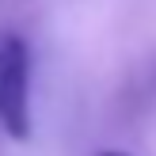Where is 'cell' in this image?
I'll use <instances>...</instances> for the list:
<instances>
[{
	"label": "cell",
	"instance_id": "1",
	"mask_svg": "<svg viewBox=\"0 0 156 156\" xmlns=\"http://www.w3.org/2000/svg\"><path fill=\"white\" fill-rule=\"evenodd\" d=\"M0 126L8 137H30V50L19 34L0 38Z\"/></svg>",
	"mask_w": 156,
	"mask_h": 156
},
{
	"label": "cell",
	"instance_id": "2",
	"mask_svg": "<svg viewBox=\"0 0 156 156\" xmlns=\"http://www.w3.org/2000/svg\"><path fill=\"white\" fill-rule=\"evenodd\" d=\"M103 156H126V152H103Z\"/></svg>",
	"mask_w": 156,
	"mask_h": 156
}]
</instances>
